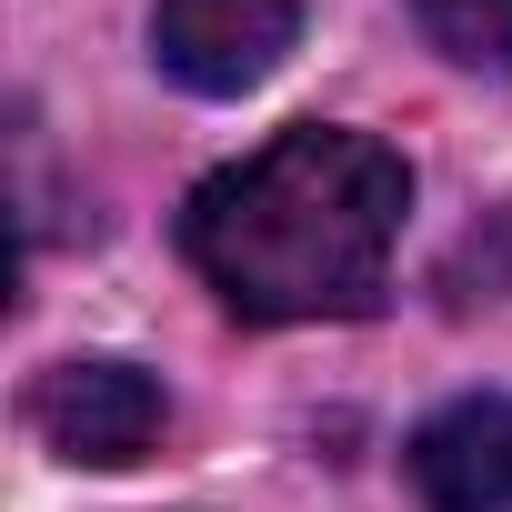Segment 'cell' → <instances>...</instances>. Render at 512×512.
<instances>
[{
	"label": "cell",
	"instance_id": "3957f363",
	"mask_svg": "<svg viewBox=\"0 0 512 512\" xmlns=\"http://www.w3.org/2000/svg\"><path fill=\"white\" fill-rule=\"evenodd\" d=\"M292 31L302 0H151V61L201 101H241L251 81H272Z\"/></svg>",
	"mask_w": 512,
	"mask_h": 512
},
{
	"label": "cell",
	"instance_id": "7a4b0ae2",
	"mask_svg": "<svg viewBox=\"0 0 512 512\" xmlns=\"http://www.w3.org/2000/svg\"><path fill=\"white\" fill-rule=\"evenodd\" d=\"M31 432H41L61 462L121 472V462H141V452L171 432V392H161L141 362L81 352V362H51V372L31 382Z\"/></svg>",
	"mask_w": 512,
	"mask_h": 512
},
{
	"label": "cell",
	"instance_id": "277c9868",
	"mask_svg": "<svg viewBox=\"0 0 512 512\" xmlns=\"http://www.w3.org/2000/svg\"><path fill=\"white\" fill-rule=\"evenodd\" d=\"M412 492L432 512H512V392H462L442 402L412 452H402Z\"/></svg>",
	"mask_w": 512,
	"mask_h": 512
},
{
	"label": "cell",
	"instance_id": "6da1fadb",
	"mask_svg": "<svg viewBox=\"0 0 512 512\" xmlns=\"http://www.w3.org/2000/svg\"><path fill=\"white\" fill-rule=\"evenodd\" d=\"M412 161L342 121H292L181 201L191 272L241 322H352L392 282Z\"/></svg>",
	"mask_w": 512,
	"mask_h": 512
},
{
	"label": "cell",
	"instance_id": "5b68a950",
	"mask_svg": "<svg viewBox=\"0 0 512 512\" xmlns=\"http://www.w3.org/2000/svg\"><path fill=\"white\" fill-rule=\"evenodd\" d=\"M412 11H422V31H432L452 61L512 71V0H412Z\"/></svg>",
	"mask_w": 512,
	"mask_h": 512
}]
</instances>
